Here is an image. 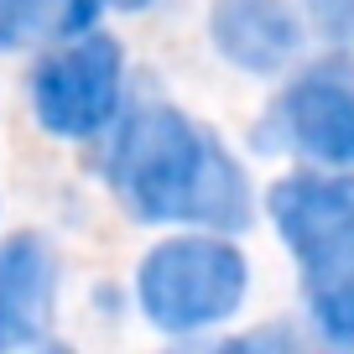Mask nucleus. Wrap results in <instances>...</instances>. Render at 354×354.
Masks as SVG:
<instances>
[{"mask_svg": "<svg viewBox=\"0 0 354 354\" xmlns=\"http://www.w3.org/2000/svg\"><path fill=\"white\" fill-rule=\"evenodd\" d=\"M110 183L120 203L146 224H250V183L240 162L172 104H141L120 125V141L110 151Z\"/></svg>", "mask_w": 354, "mask_h": 354, "instance_id": "obj_1", "label": "nucleus"}, {"mask_svg": "<svg viewBox=\"0 0 354 354\" xmlns=\"http://www.w3.org/2000/svg\"><path fill=\"white\" fill-rule=\"evenodd\" d=\"M245 255L214 234H183L156 245L136 271L141 313L167 333H198L245 302Z\"/></svg>", "mask_w": 354, "mask_h": 354, "instance_id": "obj_2", "label": "nucleus"}, {"mask_svg": "<svg viewBox=\"0 0 354 354\" xmlns=\"http://www.w3.org/2000/svg\"><path fill=\"white\" fill-rule=\"evenodd\" d=\"M120 42L84 37L32 73V110L53 136H94L120 104Z\"/></svg>", "mask_w": 354, "mask_h": 354, "instance_id": "obj_3", "label": "nucleus"}, {"mask_svg": "<svg viewBox=\"0 0 354 354\" xmlns=\"http://www.w3.org/2000/svg\"><path fill=\"white\" fill-rule=\"evenodd\" d=\"M271 219L308 281L328 277L354 261V177H287L271 188Z\"/></svg>", "mask_w": 354, "mask_h": 354, "instance_id": "obj_4", "label": "nucleus"}, {"mask_svg": "<svg viewBox=\"0 0 354 354\" xmlns=\"http://www.w3.org/2000/svg\"><path fill=\"white\" fill-rule=\"evenodd\" d=\"M53 292H57V255L47 250L42 234L21 230L11 240H0V349L42 339Z\"/></svg>", "mask_w": 354, "mask_h": 354, "instance_id": "obj_5", "label": "nucleus"}, {"mask_svg": "<svg viewBox=\"0 0 354 354\" xmlns=\"http://www.w3.org/2000/svg\"><path fill=\"white\" fill-rule=\"evenodd\" d=\"M209 32L214 47L245 73H277L302 42L297 11L287 0H214Z\"/></svg>", "mask_w": 354, "mask_h": 354, "instance_id": "obj_6", "label": "nucleus"}, {"mask_svg": "<svg viewBox=\"0 0 354 354\" xmlns=\"http://www.w3.org/2000/svg\"><path fill=\"white\" fill-rule=\"evenodd\" d=\"M292 141L328 167H354V84L339 73H313L281 100Z\"/></svg>", "mask_w": 354, "mask_h": 354, "instance_id": "obj_7", "label": "nucleus"}, {"mask_svg": "<svg viewBox=\"0 0 354 354\" xmlns=\"http://www.w3.org/2000/svg\"><path fill=\"white\" fill-rule=\"evenodd\" d=\"M104 0H0V47H32L47 37H78Z\"/></svg>", "mask_w": 354, "mask_h": 354, "instance_id": "obj_8", "label": "nucleus"}, {"mask_svg": "<svg viewBox=\"0 0 354 354\" xmlns=\"http://www.w3.org/2000/svg\"><path fill=\"white\" fill-rule=\"evenodd\" d=\"M308 302H313L318 328L328 333L333 344H354V261L339 266V271H328V277H313Z\"/></svg>", "mask_w": 354, "mask_h": 354, "instance_id": "obj_9", "label": "nucleus"}, {"mask_svg": "<svg viewBox=\"0 0 354 354\" xmlns=\"http://www.w3.org/2000/svg\"><path fill=\"white\" fill-rule=\"evenodd\" d=\"M308 11L318 16L323 32H333V37L354 32V0H308Z\"/></svg>", "mask_w": 354, "mask_h": 354, "instance_id": "obj_10", "label": "nucleus"}, {"mask_svg": "<svg viewBox=\"0 0 354 354\" xmlns=\"http://www.w3.org/2000/svg\"><path fill=\"white\" fill-rule=\"evenodd\" d=\"M110 6H125V11H141V6H151V0H110Z\"/></svg>", "mask_w": 354, "mask_h": 354, "instance_id": "obj_11", "label": "nucleus"}]
</instances>
